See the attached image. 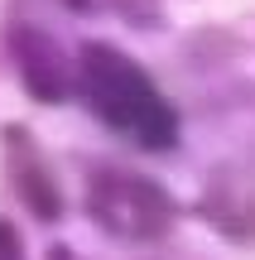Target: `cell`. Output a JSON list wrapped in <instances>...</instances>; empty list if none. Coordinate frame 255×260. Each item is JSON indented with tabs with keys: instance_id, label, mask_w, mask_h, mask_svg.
I'll use <instances>...</instances> for the list:
<instances>
[{
	"instance_id": "cell-1",
	"label": "cell",
	"mask_w": 255,
	"mask_h": 260,
	"mask_svg": "<svg viewBox=\"0 0 255 260\" xmlns=\"http://www.w3.org/2000/svg\"><path fill=\"white\" fill-rule=\"evenodd\" d=\"M77 92H82L87 111L106 130H116L121 140L150 149V154L178 149V111H173V102L159 92V82L125 48L82 44V53H77Z\"/></svg>"
},
{
	"instance_id": "cell-2",
	"label": "cell",
	"mask_w": 255,
	"mask_h": 260,
	"mask_svg": "<svg viewBox=\"0 0 255 260\" xmlns=\"http://www.w3.org/2000/svg\"><path fill=\"white\" fill-rule=\"evenodd\" d=\"M87 217L106 236L150 246L178 226V203L164 183L121 164H87Z\"/></svg>"
},
{
	"instance_id": "cell-3",
	"label": "cell",
	"mask_w": 255,
	"mask_h": 260,
	"mask_svg": "<svg viewBox=\"0 0 255 260\" xmlns=\"http://www.w3.org/2000/svg\"><path fill=\"white\" fill-rule=\"evenodd\" d=\"M0 149H5V183L15 188V198L39 222H58L63 217V188H58L34 130L29 125H5L0 130Z\"/></svg>"
},
{
	"instance_id": "cell-4",
	"label": "cell",
	"mask_w": 255,
	"mask_h": 260,
	"mask_svg": "<svg viewBox=\"0 0 255 260\" xmlns=\"http://www.w3.org/2000/svg\"><path fill=\"white\" fill-rule=\"evenodd\" d=\"M10 58H15L19 77H24V92L44 106H58L77 92V68L63 58V48L53 44L48 29L34 24H15L10 29Z\"/></svg>"
},
{
	"instance_id": "cell-5",
	"label": "cell",
	"mask_w": 255,
	"mask_h": 260,
	"mask_svg": "<svg viewBox=\"0 0 255 260\" xmlns=\"http://www.w3.org/2000/svg\"><path fill=\"white\" fill-rule=\"evenodd\" d=\"M198 217L227 241H255V188L246 183V174L217 169L207 178V193L198 198Z\"/></svg>"
},
{
	"instance_id": "cell-6",
	"label": "cell",
	"mask_w": 255,
	"mask_h": 260,
	"mask_svg": "<svg viewBox=\"0 0 255 260\" xmlns=\"http://www.w3.org/2000/svg\"><path fill=\"white\" fill-rule=\"evenodd\" d=\"M0 260H29L24 255V241H19V232L10 222H0Z\"/></svg>"
},
{
	"instance_id": "cell-7",
	"label": "cell",
	"mask_w": 255,
	"mask_h": 260,
	"mask_svg": "<svg viewBox=\"0 0 255 260\" xmlns=\"http://www.w3.org/2000/svg\"><path fill=\"white\" fill-rule=\"evenodd\" d=\"M67 10H77V15H87V10H92V0H63Z\"/></svg>"
},
{
	"instance_id": "cell-8",
	"label": "cell",
	"mask_w": 255,
	"mask_h": 260,
	"mask_svg": "<svg viewBox=\"0 0 255 260\" xmlns=\"http://www.w3.org/2000/svg\"><path fill=\"white\" fill-rule=\"evenodd\" d=\"M48 260H72V255H67L63 246H53V255H48Z\"/></svg>"
}]
</instances>
